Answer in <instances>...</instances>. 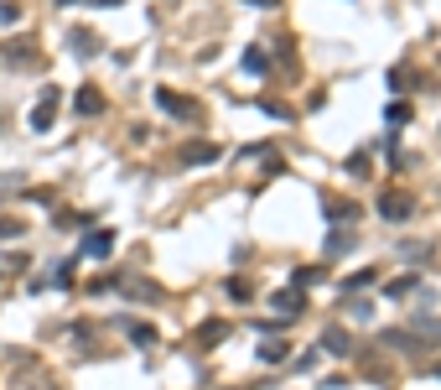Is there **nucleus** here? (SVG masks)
Segmentation results:
<instances>
[{"instance_id": "9", "label": "nucleus", "mask_w": 441, "mask_h": 390, "mask_svg": "<svg viewBox=\"0 0 441 390\" xmlns=\"http://www.w3.org/2000/svg\"><path fill=\"white\" fill-rule=\"evenodd\" d=\"M11 63H16V68H32V63H42V58H36L32 42H16V47H11Z\"/></svg>"}, {"instance_id": "20", "label": "nucleus", "mask_w": 441, "mask_h": 390, "mask_svg": "<svg viewBox=\"0 0 441 390\" xmlns=\"http://www.w3.org/2000/svg\"><path fill=\"white\" fill-rule=\"evenodd\" d=\"M0 239H21V224H16V219H0Z\"/></svg>"}, {"instance_id": "3", "label": "nucleus", "mask_w": 441, "mask_h": 390, "mask_svg": "<svg viewBox=\"0 0 441 390\" xmlns=\"http://www.w3.org/2000/svg\"><path fill=\"white\" fill-rule=\"evenodd\" d=\"M52 120H58V89H47L42 105L32 109V130H52Z\"/></svg>"}, {"instance_id": "24", "label": "nucleus", "mask_w": 441, "mask_h": 390, "mask_svg": "<svg viewBox=\"0 0 441 390\" xmlns=\"http://www.w3.org/2000/svg\"><path fill=\"white\" fill-rule=\"evenodd\" d=\"M16 16H21L16 6H0V26H16Z\"/></svg>"}, {"instance_id": "14", "label": "nucleus", "mask_w": 441, "mask_h": 390, "mask_svg": "<svg viewBox=\"0 0 441 390\" xmlns=\"http://www.w3.org/2000/svg\"><path fill=\"white\" fill-rule=\"evenodd\" d=\"M327 250H332V255H343V250H353V229H343V235H332V239H327Z\"/></svg>"}, {"instance_id": "2", "label": "nucleus", "mask_w": 441, "mask_h": 390, "mask_svg": "<svg viewBox=\"0 0 441 390\" xmlns=\"http://www.w3.org/2000/svg\"><path fill=\"white\" fill-rule=\"evenodd\" d=\"M156 109H166V115H177V120H192L198 109L187 105L182 94H172V89H156Z\"/></svg>"}, {"instance_id": "17", "label": "nucleus", "mask_w": 441, "mask_h": 390, "mask_svg": "<svg viewBox=\"0 0 441 390\" xmlns=\"http://www.w3.org/2000/svg\"><path fill=\"white\" fill-rule=\"evenodd\" d=\"M223 333H229V328H223V323H208V328H203V333H198V343H218V338H223Z\"/></svg>"}, {"instance_id": "23", "label": "nucleus", "mask_w": 441, "mask_h": 390, "mask_svg": "<svg viewBox=\"0 0 441 390\" xmlns=\"http://www.w3.org/2000/svg\"><path fill=\"white\" fill-rule=\"evenodd\" d=\"M327 271H312V266H306V271H296V286H312V281H322Z\"/></svg>"}, {"instance_id": "1", "label": "nucleus", "mask_w": 441, "mask_h": 390, "mask_svg": "<svg viewBox=\"0 0 441 390\" xmlns=\"http://www.w3.org/2000/svg\"><path fill=\"white\" fill-rule=\"evenodd\" d=\"M410 208H416V203H410L405 193H384V198H379V213L389 219V224H405V219H410Z\"/></svg>"}, {"instance_id": "26", "label": "nucleus", "mask_w": 441, "mask_h": 390, "mask_svg": "<svg viewBox=\"0 0 441 390\" xmlns=\"http://www.w3.org/2000/svg\"><path fill=\"white\" fill-rule=\"evenodd\" d=\"M99 6H120V0H99Z\"/></svg>"}, {"instance_id": "22", "label": "nucleus", "mask_w": 441, "mask_h": 390, "mask_svg": "<svg viewBox=\"0 0 441 390\" xmlns=\"http://www.w3.org/2000/svg\"><path fill=\"white\" fill-rule=\"evenodd\" d=\"M410 286H416V276H400V281H389V296H405Z\"/></svg>"}, {"instance_id": "21", "label": "nucleus", "mask_w": 441, "mask_h": 390, "mask_svg": "<svg viewBox=\"0 0 441 390\" xmlns=\"http://www.w3.org/2000/svg\"><path fill=\"white\" fill-rule=\"evenodd\" d=\"M348 172H369V151H353L348 156Z\"/></svg>"}, {"instance_id": "18", "label": "nucleus", "mask_w": 441, "mask_h": 390, "mask_svg": "<svg viewBox=\"0 0 441 390\" xmlns=\"http://www.w3.org/2000/svg\"><path fill=\"white\" fill-rule=\"evenodd\" d=\"M260 109H265V115H275V120H291V109L275 105V99H260Z\"/></svg>"}, {"instance_id": "27", "label": "nucleus", "mask_w": 441, "mask_h": 390, "mask_svg": "<svg viewBox=\"0 0 441 390\" xmlns=\"http://www.w3.org/2000/svg\"><path fill=\"white\" fill-rule=\"evenodd\" d=\"M436 375H441V365H436Z\"/></svg>"}, {"instance_id": "16", "label": "nucleus", "mask_w": 441, "mask_h": 390, "mask_svg": "<svg viewBox=\"0 0 441 390\" xmlns=\"http://www.w3.org/2000/svg\"><path fill=\"white\" fill-rule=\"evenodd\" d=\"M405 120H410V105H405V99H395V105H389V125H405Z\"/></svg>"}, {"instance_id": "5", "label": "nucleus", "mask_w": 441, "mask_h": 390, "mask_svg": "<svg viewBox=\"0 0 441 390\" xmlns=\"http://www.w3.org/2000/svg\"><path fill=\"white\" fill-rule=\"evenodd\" d=\"M322 208H327V219H359V203H348V198H322Z\"/></svg>"}, {"instance_id": "4", "label": "nucleus", "mask_w": 441, "mask_h": 390, "mask_svg": "<svg viewBox=\"0 0 441 390\" xmlns=\"http://www.w3.org/2000/svg\"><path fill=\"white\" fill-rule=\"evenodd\" d=\"M73 105H78V115H99V109H104V94H99V89H78V99H73Z\"/></svg>"}, {"instance_id": "10", "label": "nucleus", "mask_w": 441, "mask_h": 390, "mask_svg": "<svg viewBox=\"0 0 441 390\" xmlns=\"http://www.w3.org/2000/svg\"><path fill=\"white\" fill-rule=\"evenodd\" d=\"M374 281H379V271L369 266V271H353V276H348L343 286H348V292H363V286H374Z\"/></svg>"}, {"instance_id": "19", "label": "nucleus", "mask_w": 441, "mask_h": 390, "mask_svg": "<svg viewBox=\"0 0 441 390\" xmlns=\"http://www.w3.org/2000/svg\"><path fill=\"white\" fill-rule=\"evenodd\" d=\"M130 338H135V343H151V338H156V333H151V328H146V323H130Z\"/></svg>"}, {"instance_id": "12", "label": "nucleus", "mask_w": 441, "mask_h": 390, "mask_svg": "<svg viewBox=\"0 0 441 390\" xmlns=\"http://www.w3.org/2000/svg\"><path fill=\"white\" fill-rule=\"evenodd\" d=\"M187 162H218V146H187Z\"/></svg>"}, {"instance_id": "15", "label": "nucleus", "mask_w": 441, "mask_h": 390, "mask_svg": "<svg viewBox=\"0 0 441 390\" xmlns=\"http://www.w3.org/2000/svg\"><path fill=\"white\" fill-rule=\"evenodd\" d=\"M260 359H265V365H280V359H286V343H265V349H260Z\"/></svg>"}, {"instance_id": "13", "label": "nucleus", "mask_w": 441, "mask_h": 390, "mask_svg": "<svg viewBox=\"0 0 441 390\" xmlns=\"http://www.w3.org/2000/svg\"><path fill=\"white\" fill-rule=\"evenodd\" d=\"M93 47H99V36H93V32H73V52H93Z\"/></svg>"}, {"instance_id": "6", "label": "nucleus", "mask_w": 441, "mask_h": 390, "mask_svg": "<svg viewBox=\"0 0 441 390\" xmlns=\"http://www.w3.org/2000/svg\"><path fill=\"white\" fill-rule=\"evenodd\" d=\"M109 245H115V235H109V229H99V235L83 239V255H109Z\"/></svg>"}, {"instance_id": "11", "label": "nucleus", "mask_w": 441, "mask_h": 390, "mask_svg": "<svg viewBox=\"0 0 441 390\" xmlns=\"http://www.w3.org/2000/svg\"><path fill=\"white\" fill-rule=\"evenodd\" d=\"M270 63H265V47H249L244 52V73H265Z\"/></svg>"}, {"instance_id": "25", "label": "nucleus", "mask_w": 441, "mask_h": 390, "mask_svg": "<svg viewBox=\"0 0 441 390\" xmlns=\"http://www.w3.org/2000/svg\"><path fill=\"white\" fill-rule=\"evenodd\" d=\"M249 6H275V0H249Z\"/></svg>"}, {"instance_id": "8", "label": "nucleus", "mask_w": 441, "mask_h": 390, "mask_svg": "<svg viewBox=\"0 0 441 390\" xmlns=\"http://www.w3.org/2000/svg\"><path fill=\"white\" fill-rule=\"evenodd\" d=\"M275 307L286 312V318H296V312H302L306 302H302V292H275Z\"/></svg>"}, {"instance_id": "7", "label": "nucleus", "mask_w": 441, "mask_h": 390, "mask_svg": "<svg viewBox=\"0 0 441 390\" xmlns=\"http://www.w3.org/2000/svg\"><path fill=\"white\" fill-rule=\"evenodd\" d=\"M322 349H327V354H348V333H343V328H327L322 333Z\"/></svg>"}]
</instances>
